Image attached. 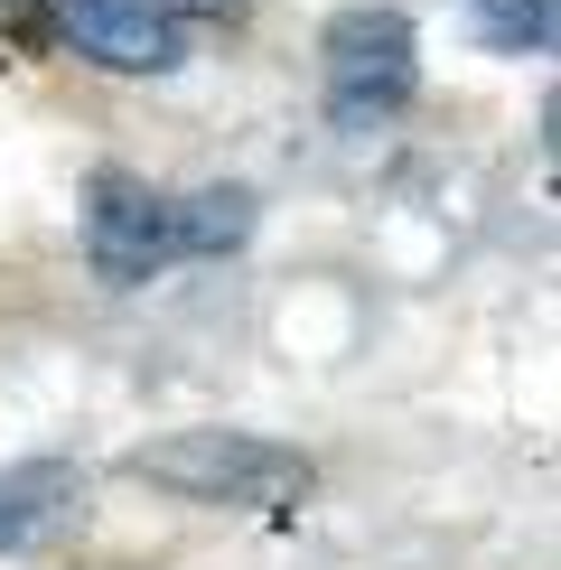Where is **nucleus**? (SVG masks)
I'll use <instances>...</instances> for the list:
<instances>
[{
    "label": "nucleus",
    "mask_w": 561,
    "mask_h": 570,
    "mask_svg": "<svg viewBox=\"0 0 561 570\" xmlns=\"http://www.w3.org/2000/svg\"><path fill=\"white\" fill-rule=\"evenodd\" d=\"M122 468H131L140 487L178 495V505H299V495L318 487V468L299 459V449H280L263 431H225V421L140 440Z\"/></svg>",
    "instance_id": "1"
},
{
    "label": "nucleus",
    "mask_w": 561,
    "mask_h": 570,
    "mask_svg": "<svg viewBox=\"0 0 561 570\" xmlns=\"http://www.w3.org/2000/svg\"><path fill=\"white\" fill-rule=\"evenodd\" d=\"M327 112L346 131H374L412 104L421 85V47H412V19L403 10H337L327 19Z\"/></svg>",
    "instance_id": "2"
},
{
    "label": "nucleus",
    "mask_w": 561,
    "mask_h": 570,
    "mask_svg": "<svg viewBox=\"0 0 561 570\" xmlns=\"http://www.w3.org/2000/svg\"><path fill=\"white\" fill-rule=\"evenodd\" d=\"M85 253H94L104 281H159L169 263H187L178 197L150 187V178H131V169H104L94 197H85Z\"/></svg>",
    "instance_id": "3"
},
{
    "label": "nucleus",
    "mask_w": 561,
    "mask_h": 570,
    "mask_svg": "<svg viewBox=\"0 0 561 570\" xmlns=\"http://www.w3.org/2000/svg\"><path fill=\"white\" fill-rule=\"evenodd\" d=\"M47 19L104 76H178L187 66V19L150 10V0H47Z\"/></svg>",
    "instance_id": "4"
},
{
    "label": "nucleus",
    "mask_w": 561,
    "mask_h": 570,
    "mask_svg": "<svg viewBox=\"0 0 561 570\" xmlns=\"http://www.w3.org/2000/svg\"><path fill=\"white\" fill-rule=\"evenodd\" d=\"M66 487H76V478H66L57 459H29V468H0V552H19V542H29V533L47 524V514L66 505Z\"/></svg>",
    "instance_id": "5"
},
{
    "label": "nucleus",
    "mask_w": 561,
    "mask_h": 570,
    "mask_svg": "<svg viewBox=\"0 0 561 570\" xmlns=\"http://www.w3.org/2000/svg\"><path fill=\"white\" fill-rule=\"evenodd\" d=\"M244 234H253V187H187V197H178L187 263H197V253H234Z\"/></svg>",
    "instance_id": "6"
},
{
    "label": "nucleus",
    "mask_w": 561,
    "mask_h": 570,
    "mask_svg": "<svg viewBox=\"0 0 561 570\" xmlns=\"http://www.w3.org/2000/svg\"><path fill=\"white\" fill-rule=\"evenodd\" d=\"M478 10V38L496 57H543L552 47V0H468Z\"/></svg>",
    "instance_id": "7"
},
{
    "label": "nucleus",
    "mask_w": 561,
    "mask_h": 570,
    "mask_svg": "<svg viewBox=\"0 0 561 570\" xmlns=\"http://www.w3.org/2000/svg\"><path fill=\"white\" fill-rule=\"evenodd\" d=\"M150 10H169V19H216V10H234V0H150Z\"/></svg>",
    "instance_id": "8"
}]
</instances>
